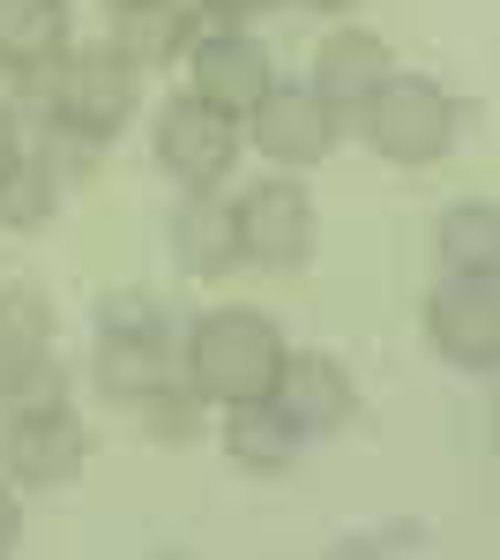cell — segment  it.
<instances>
[{
  "mask_svg": "<svg viewBox=\"0 0 500 560\" xmlns=\"http://www.w3.org/2000/svg\"><path fill=\"white\" fill-rule=\"evenodd\" d=\"M284 329L261 314V306H209L202 322L187 329V388L202 404H254L277 388V366H284Z\"/></svg>",
  "mask_w": 500,
  "mask_h": 560,
  "instance_id": "6da1fadb",
  "label": "cell"
},
{
  "mask_svg": "<svg viewBox=\"0 0 500 560\" xmlns=\"http://www.w3.org/2000/svg\"><path fill=\"white\" fill-rule=\"evenodd\" d=\"M179 382L172 322L150 292H113L97 314V388L113 404H150L158 388Z\"/></svg>",
  "mask_w": 500,
  "mask_h": 560,
  "instance_id": "7a4b0ae2",
  "label": "cell"
},
{
  "mask_svg": "<svg viewBox=\"0 0 500 560\" xmlns=\"http://www.w3.org/2000/svg\"><path fill=\"white\" fill-rule=\"evenodd\" d=\"M142 105V68L127 60L120 45H83V52H60L53 68V128L75 135V142H113Z\"/></svg>",
  "mask_w": 500,
  "mask_h": 560,
  "instance_id": "3957f363",
  "label": "cell"
},
{
  "mask_svg": "<svg viewBox=\"0 0 500 560\" xmlns=\"http://www.w3.org/2000/svg\"><path fill=\"white\" fill-rule=\"evenodd\" d=\"M359 128L374 142V158L388 165H441L456 150L463 128V105L433 75H388V83L359 105Z\"/></svg>",
  "mask_w": 500,
  "mask_h": 560,
  "instance_id": "277c9868",
  "label": "cell"
},
{
  "mask_svg": "<svg viewBox=\"0 0 500 560\" xmlns=\"http://www.w3.org/2000/svg\"><path fill=\"white\" fill-rule=\"evenodd\" d=\"M150 150H158V165L179 179V195H217V179H232V165H240L247 135H240L232 113H217V105L195 97V90H179V97L158 105Z\"/></svg>",
  "mask_w": 500,
  "mask_h": 560,
  "instance_id": "5b68a950",
  "label": "cell"
},
{
  "mask_svg": "<svg viewBox=\"0 0 500 560\" xmlns=\"http://www.w3.org/2000/svg\"><path fill=\"white\" fill-rule=\"evenodd\" d=\"M90 464V427L60 404V396H31V404H8V427H0V471L15 486H75Z\"/></svg>",
  "mask_w": 500,
  "mask_h": 560,
  "instance_id": "8992f818",
  "label": "cell"
},
{
  "mask_svg": "<svg viewBox=\"0 0 500 560\" xmlns=\"http://www.w3.org/2000/svg\"><path fill=\"white\" fill-rule=\"evenodd\" d=\"M426 337L463 374L500 366V269H441L426 292Z\"/></svg>",
  "mask_w": 500,
  "mask_h": 560,
  "instance_id": "52a82bcc",
  "label": "cell"
},
{
  "mask_svg": "<svg viewBox=\"0 0 500 560\" xmlns=\"http://www.w3.org/2000/svg\"><path fill=\"white\" fill-rule=\"evenodd\" d=\"M314 232H322V217L299 179H254L232 202V240H240V261H254V269H306Z\"/></svg>",
  "mask_w": 500,
  "mask_h": 560,
  "instance_id": "ba28073f",
  "label": "cell"
},
{
  "mask_svg": "<svg viewBox=\"0 0 500 560\" xmlns=\"http://www.w3.org/2000/svg\"><path fill=\"white\" fill-rule=\"evenodd\" d=\"M60 396V359H53V300L38 284H0V404Z\"/></svg>",
  "mask_w": 500,
  "mask_h": 560,
  "instance_id": "9c48e42d",
  "label": "cell"
},
{
  "mask_svg": "<svg viewBox=\"0 0 500 560\" xmlns=\"http://www.w3.org/2000/svg\"><path fill=\"white\" fill-rule=\"evenodd\" d=\"M187 68H195V97H202V105H217V113H232V120H247L254 105L277 90L269 45L247 38V31H232V23L187 45Z\"/></svg>",
  "mask_w": 500,
  "mask_h": 560,
  "instance_id": "30bf717a",
  "label": "cell"
},
{
  "mask_svg": "<svg viewBox=\"0 0 500 560\" xmlns=\"http://www.w3.org/2000/svg\"><path fill=\"white\" fill-rule=\"evenodd\" d=\"M336 128H344V120H336L314 90H269V97L247 113V142L269 158V165H284V173L322 165V158L336 150Z\"/></svg>",
  "mask_w": 500,
  "mask_h": 560,
  "instance_id": "8fae6325",
  "label": "cell"
},
{
  "mask_svg": "<svg viewBox=\"0 0 500 560\" xmlns=\"http://www.w3.org/2000/svg\"><path fill=\"white\" fill-rule=\"evenodd\" d=\"M269 396H277V411H284L306 441L344 433L351 419H359V388H351V374H344V359H329V351H284Z\"/></svg>",
  "mask_w": 500,
  "mask_h": 560,
  "instance_id": "7c38bea8",
  "label": "cell"
},
{
  "mask_svg": "<svg viewBox=\"0 0 500 560\" xmlns=\"http://www.w3.org/2000/svg\"><path fill=\"white\" fill-rule=\"evenodd\" d=\"M388 75H396V68H388V45H381L374 31H329L322 52H314V83L306 90H314L329 113H359Z\"/></svg>",
  "mask_w": 500,
  "mask_h": 560,
  "instance_id": "4fadbf2b",
  "label": "cell"
},
{
  "mask_svg": "<svg viewBox=\"0 0 500 560\" xmlns=\"http://www.w3.org/2000/svg\"><path fill=\"white\" fill-rule=\"evenodd\" d=\"M68 52V0H0V75H53Z\"/></svg>",
  "mask_w": 500,
  "mask_h": 560,
  "instance_id": "5bb4252c",
  "label": "cell"
},
{
  "mask_svg": "<svg viewBox=\"0 0 500 560\" xmlns=\"http://www.w3.org/2000/svg\"><path fill=\"white\" fill-rule=\"evenodd\" d=\"M232 419H224V456L254 478H277L299 464V448H306V433L277 411V396H254V404H224Z\"/></svg>",
  "mask_w": 500,
  "mask_h": 560,
  "instance_id": "9a60e30c",
  "label": "cell"
},
{
  "mask_svg": "<svg viewBox=\"0 0 500 560\" xmlns=\"http://www.w3.org/2000/svg\"><path fill=\"white\" fill-rule=\"evenodd\" d=\"M195 38L202 31H195V8L187 0H127L120 23H113V45H120L135 68H172Z\"/></svg>",
  "mask_w": 500,
  "mask_h": 560,
  "instance_id": "2e32d148",
  "label": "cell"
},
{
  "mask_svg": "<svg viewBox=\"0 0 500 560\" xmlns=\"http://www.w3.org/2000/svg\"><path fill=\"white\" fill-rule=\"evenodd\" d=\"M172 261L187 269V277H224L232 261H240V240H232V210L217 202V195H187L179 210H172Z\"/></svg>",
  "mask_w": 500,
  "mask_h": 560,
  "instance_id": "e0dca14e",
  "label": "cell"
},
{
  "mask_svg": "<svg viewBox=\"0 0 500 560\" xmlns=\"http://www.w3.org/2000/svg\"><path fill=\"white\" fill-rule=\"evenodd\" d=\"M60 210V165L38 142H15V158L0 165V224L8 232H38Z\"/></svg>",
  "mask_w": 500,
  "mask_h": 560,
  "instance_id": "ac0fdd59",
  "label": "cell"
},
{
  "mask_svg": "<svg viewBox=\"0 0 500 560\" xmlns=\"http://www.w3.org/2000/svg\"><path fill=\"white\" fill-rule=\"evenodd\" d=\"M441 269H500V210L493 202H456L433 232Z\"/></svg>",
  "mask_w": 500,
  "mask_h": 560,
  "instance_id": "d6986e66",
  "label": "cell"
},
{
  "mask_svg": "<svg viewBox=\"0 0 500 560\" xmlns=\"http://www.w3.org/2000/svg\"><path fill=\"white\" fill-rule=\"evenodd\" d=\"M142 411H150V441H172V448H187V441L202 433V396H195L187 382L158 388V396H150Z\"/></svg>",
  "mask_w": 500,
  "mask_h": 560,
  "instance_id": "ffe728a7",
  "label": "cell"
},
{
  "mask_svg": "<svg viewBox=\"0 0 500 560\" xmlns=\"http://www.w3.org/2000/svg\"><path fill=\"white\" fill-rule=\"evenodd\" d=\"M426 546V523H381V530H344L336 553L344 560H367V553H418Z\"/></svg>",
  "mask_w": 500,
  "mask_h": 560,
  "instance_id": "44dd1931",
  "label": "cell"
},
{
  "mask_svg": "<svg viewBox=\"0 0 500 560\" xmlns=\"http://www.w3.org/2000/svg\"><path fill=\"white\" fill-rule=\"evenodd\" d=\"M15 546H23V501H15V493L0 486V560L15 553Z\"/></svg>",
  "mask_w": 500,
  "mask_h": 560,
  "instance_id": "7402d4cb",
  "label": "cell"
},
{
  "mask_svg": "<svg viewBox=\"0 0 500 560\" xmlns=\"http://www.w3.org/2000/svg\"><path fill=\"white\" fill-rule=\"evenodd\" d=\"M209 15H224V23H240V15H261V8H277V0H202Z\"/></svg>",
  "mask_w": 500,
  "mask_h": 560,
  "instance_id": "603a6c76",
  "label": "cell"
},
{
  "mask_svg": "<svg viewBox=\"0 0 500 560\" xmlns=\"http://www.w3.org/2000/svg\"><path fill=\"white\" fill-rule=\"evenodd\" d=\"M15 142H23V135H15V120H8V113H0V165H8V158H15Z\"/></svg>",
  "mask_w": 500,
  "mask_h": 560,
  "instance_id": "cb8c5ba5",
  "label": "cell"
},
{
  "mask_svg": "<svg viewBox=\"0 0 500 560\" xmlns=\"http://www.w3.org/2000/svg\"><path fill=\"white\" fill-rule=\"evenodd\" d=\"M299 8H322V15H329V8H351V0H299Z\"/></svg>",
  "mask_w": 500,
  "mask_h": 560,
  "instance_id": "d4e9b609",
  "label": "cell"
},
{
  "mask_svg": "<svg viewBox=\"0 0 500 560\" xmlns=\"http://www.w3.org/2000/svg\"><path fill=\"white\" fill-rule=\"evenodd\" d=\"M113 8H127V0H113Z\"/></svg>",
  "mask_w": 500,
  "mask_h": 560,
  "instance_id": "484cf974",
  "label": "cell"
}]
</instances>
